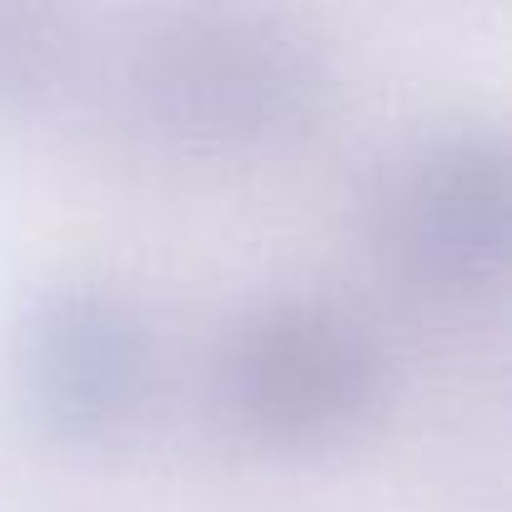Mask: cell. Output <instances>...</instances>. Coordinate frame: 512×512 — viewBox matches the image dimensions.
<instances>
[{"label": "cell", "mask_w": 512, "mask_h": 512, "mask_svg": "<svg viewBox=\"0 0 512 512\" xmlns=\"http://www.w3.org/2000/svg\"><path fill=\"white\" fill-rule=\"evenodd\" d=\"M11 382L61 442H111L151 402L156 342L141 307L106 282H51L11 322Z\"/></svg>", "instance_id": "3957f363"}, {"label": "cell", "mask_w": 512, "mask_h": 512, "mask_svg": "<svg viewBox=\"0 0 512 512\" xmlns=\"http://www.w3.org/2000/svg\"><path fill=\"white\" fill-rule=\"evenodd\" d=\"M512 176L507 141L462 121L422 136L387 191V251L397 277L437 307H482L507 272Z\"/></svg>", "instance_id": "277c9868"}, {"label": "cell", "mask_w": 512, "mask_h": 512, "mask_svg": "<svg viewBox=\"0 0 512 512\" xmlns=\"http://www.w3.org/2000/svg\"><path fill=\"white\" fill-rule=\"evenodd\" d=\"M211 392L241 437L317 452L372 427L392 392V352L342 302L267 297L221 332Z\"/></svg>", "instance_id": "7a4b0ae2"}, {"label": "cell", "mask_w": 512, "mask_h": 512, "mask_svg": "<svg viewBox=\"0 0 512 512\" xmlns=\"http://www.w3.org/2000/svg\"><path fill=\"white\" fill-rule=\"evenodd\" d=\"M96 86L91 31L46 6H0V121H31Z\"/></svg>", "instance_id": "5b68a950"}, {"label": "cell", "mask_w": 512, "mask_h": 512, "mask_svg": "<svg viewBox=\"0 0 512 512\" xmlns=\"http://www.w3.org/2000/svg\"><path fill=\"white\" fill-rule=\"evenodd\" d=\"M121 126L161 151L251 156L292 141L322 106V51L282 16L166 11L96 61V86Z\"/></svg>", "instance_id": "6da1fadb"}]
</instances>
